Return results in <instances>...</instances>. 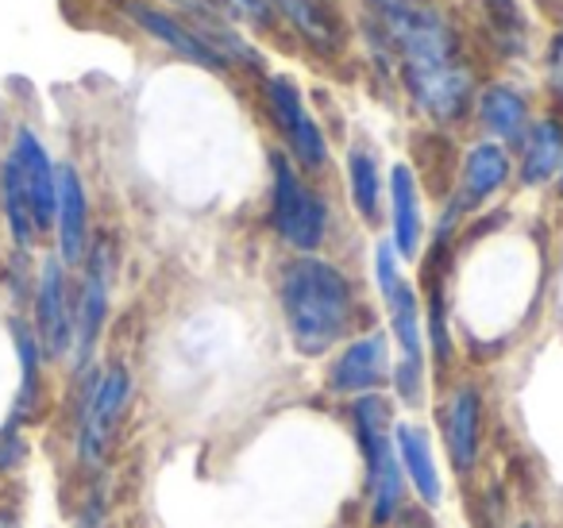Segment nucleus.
<instances>
[{
  "label": "nucleus",
  "instance_id": "obj_1",
  "mask_svg": "<svg viewBox=\"0 0 563 528\" xmlns=\"http://www.w3.org/2000/svg\"><path fill=\"white\" fill-rule=\"evenodd\" d=\"M413 105L437 124L467 117L475 78L452 20L432 0H371Z\"/></svg>",
  "mask_w": 563,
  "mask_h": 528
},
{
  "label": "nucleus",
  "instance_id": "obj_2",
  "mask_svg": "<svg viewBox=\"0 0 563 528\" xmlns=\"http://www.w3.org/2000/svg\"><path fill=\"white\" fill-rule=\"evenodd\" d=\"M278 301L294 348L306 359L329 355L355 320V289L340 266L317 255H298L282 266Z\"/></svg>",
  "mask_w": 563,
  "mask_h": 528
},
{
  "label": "nucleus",
  "instance_id": "obj_3",
  "mask_svg": "<svg viewBox=\"0 0 563 528\" xmlns=\"http://www.w3.org/2000/svg\"><path fill=\"white\" fill-rule=\"evenodd\" d=\"M375 282L378 294H383V305L390 312V336L398 343V359H394V389L398 397L417 409L424 402V312H421V297L417 289L401 278L398 266V251L394 243H378L375 248Z\"/></svg>",
  "mask_w": 563,
  "mask_h": 528
},
{
  "label": "nucleus",
  "instance_id": "obj_4",
  "mask_svg": "<svg viewBox=\"0 0 563 528\" xmlns=\"http://www.w3.org/2000/svg\"><path fill=\"white\" fill-rule=\"evenodd\" d=\"M352 432L367 463L371 528H390L406 505V474L394 455V413L383 394L352 397Z\"/></svg>",
  "mask_w": 563,
  "mask_h": 528
},
{
  "label": "nucleus",
  "instance_id": "obj_5",
  "mask_svg": "<svg viewBox=\"0 0 563 528\" xmlns=\"http://www.w3.org/2000/svg\"><path fill=\"white\" fill-rule=\"evenodd\" d=\"M128 405H132V371L124 363H109L104 371H97L86 386V397H81L78 432H74L78 463L86 471H101L104 459L112 455Z\"/></svg>",
  "mask_w": 563,
  "mask_h": 528
},
{
  "label": "nucleus",
  "instance_id": "obj_6",
  "mask_svg": "<svg viewBox=\"0 0 563 528\" xmlns=\"http://www.w3.org/2000/svg\"><path fill=\"white\" fill-rule=\"evenodd\" d=\"M271 224L282 243H290L301 255L321 251L329 240V201L301 178V170L286 155L271 158Z\"/></svg>",
  "mask_w": 563,
  "mask_h": 528
},
{
  "label": "nucleus",
  "instance_id": "obj_7",
  "mask_svg": "<svg viewBox=\"0 0 563 528\" xmlns=\"http://www.w3.org/2000/svg\"><path fill=\"white\" fill-rule=\"evenodd\" d=\"M112 301V243L101 240L89 248L86 263H81V286L74 294V371H86L97 355L104 320H109Z\"/></svg>",
  "mask_w": 563,
  "mask_h": 528
},
{
  "label": "nucleus",
  "instance_id": "obj_8",
  "mask_svg": "<svg viewBox=\"0 0 563 528\" xmlns=\"http://www.w3.org/2000/svg\"><path fill=\"white\" fill-rule=\"evenodd\" d=\"M266 112H271L274 128L290 147L294 163L309 174H321L329 166V140H324L321 124L313 120V112L306 109V97H301L298 81L286 78V74H274L263 86Z\"/></svg>",
  "mask_w": 563,
  "mask_h": 528
},
{
  "label": "nucleus",
  "instance_id": "obj_9",
  "mask_svg": "<svg viewBox=\"0 0 563 528\" xmlns=\"http://www.w3.org/2000/svg\"><path fill=\"white\" fill-rule=\"evenodd\" d=\"M35 340L43 348V359H70L74 348V289L66 263L58 255H47L35 278Z\"/></svg>",
  "mask_w": 563,
  "mask_h": 528
},
{
  "label": "nucleus",
  "instance_id": "obj_10",
  "mask_svg": "<svg viewBox=\"0 0 563 528\" xmlns=\"http://www.w3.org/2000/svg\"><path fill=\"white\" fill-rule=\"evenodd\" d=\"M394 351L386 332H367L352 340L329 366V389L340 397H367L390 382Z\"/></svg>",
  "mask_w": 563,
  "mask_h": 528
},
{
  "label": "nucleus",
  "instance_id": "obj_11",
  "mask_svg": "<svg viewBox=\"0 0 563 528\" xmlns=\"http://www.w3.org/2000/svg\"><path fill=\"white\" fill-rule=\"evenodd\" d=\"M440 432H444V451L455 474L475 471L478 455H483V389L475 382L452 386L444 409H440Z\"/></svg>",
  "mask_w": 563,
  "mask_h": 528
},
{
  "label": "nucleus",
  "instance_id": "obj_12",
  "mask_svg": "<svg viewBox=\"0 0 563 528\" xmlns=\"http://www.w3.org/2000/svg\"><path fill=\"white\" fill-rule=\"evenodd\" d=\"M9 155H12V163H16L20 178H24V189H27V201H32V217H35L40 235L55 232V194H58L55 158L47 155L43 140L27 124H16Z\"/></svg>",
  "mask_w": 563,
  "mask_h": 528
},
{
  "label": "nucleus",
  "instance_id": "obj_13",
  "mask_svg": "<svg viewBox=\"0 0 563 528\" xmlns=\"http://www.w3.org/2000/svg\"><path fill=\"white\" fill-rule=\"evenodd\" d=\"M509 155L501 143H475L460 163V182H455L452 209H448V224H455L460 217L475 212L483 201H490L501 186L509 182Z\"/></svg>",
  "mask_w": 563,
  "mask_h": 528
},
{
  "label": "nucleus",
  "instance_id": "obj_14",
  "mask_svg": "<svg viewBox=\"0 0 563 528\" xmlns=\"http://www.w3.org/2000/svg\"><path fill=\"white\" fill-rule=\"evenodd\" d=\"M124 16L132 20L135 28H143L151 40H158L163 47H170L174 55L186 58V63H197L201 70H212V74L228 70L224 58H220L217 51H212L209 43H205L201 35L186 24V20L174 16V12L155 9V4H147V0H124Z\"/></svg>",
  "mask_w": 563,
  "mask_h": 528
},
{
  "label": "nucleus",
  "instance_id": "obj_15",
  "mask_svg": "<svg viewBox=\"0 0 563 528\" xmlns=\"http://www.w3.org/2000/svg\"><path fill=\"white\" fill-rule=\"evenodd\" d=\"M55 235L66 266H81L89 255V194L78 166L58 163V194H55Z\"/></svg>",
  "mask_w": 563,
  "mask_h": 528
},
{
  "label": "nucleus",
  "instance_id": "obj_16",
  "mask_svg": "<svg viewBox=\"0 0 563 528\" xmlns=\"http://www.w3.org/2000/svg\"><path fill=\"white\" fill-rule=\"evenodd\" d=\"M394 455L406 474V486H413V494L421 497V505L437 509L444 502V479L437 471V455H432V436L417 420H394Z\"/></svg>",
  "mask_w": 563,
  "mask_h": 528
},
{
  "label": "nucleus",
  "instance_id": "obj_17",
  "mask_svg": "<svg viewBox=\"0 0 563 528\" xmlns=\"http://www.w3.org/2000/svg\"><path fill=\"white\" fill-rule=\"evenodd\" d=\"M390 217H394V251L398 258H417L424 240V217H421V186L417 174L406 163L390 170Z\"/></svg>",
  "mask_w": 563,
  "mask_h": 528
},
{
  "label": "nucleus",
  "instance_id": "obj_18",
  "mask_svg": "<svg viewBox=\"0 0 563 528\" xmlns=\"http://www.w3.org/2000/svg\"><path fill=\"white\" fill-rule=\"evenodd\" d=\"M274 12L290 20L294 32L309 43V47L324 51V55H336L340 43H344V24H340L336 0H271Z\"/></svg>",
  "mask_w": 563,
  "mask_h": 528
},
{
  "label": "nucleus",
  "instance_id": "obj_19",
  "mask_svg": "<svg viewBox=\"0 0 563 528\" xmlns=\"http://www.w3.org/2000/svg\"><path fill=\"white\" fill-rule=\"evenodd\" d=\"M12 343H16V359H20V394H16V409H12V425H24L40 413L43 405V348L35 340V328L24 317H12Z\"/></svg>",
  "mask_w": 563,
  "mask_h": 528
},
{
  "label": "nucleus",
  "instance_id": "obj_20",
  "mask_svg": "<svg viewBox=\"0 0 563 528\" xmlns=\"http://www.w3.org/2000/svg\"><path fill=\"white\" fill-rule=\"evenodd\" d=\"M563 166V124L552 117L529 124L521 140V182L525 186H544Z\"/></svg>",
  "mask_w": 563,
  "mask_h": 528
},
{
  "label": "nucleus",
  "instance_id": "obj_21",
  "mask_svg": "<svg viewBox=\"0 0 563 528\" xmlns=\"http://www.w3.org/2000/svg\"><path fill=\"white\" fill-rule=\"evenodd\" d=\"M478 124L494 135L498 143H521L529 132V105L517 89L509 86H490L478 97Z\"/></svg>",
  "mask_w": 563,
  "mask_h": 528
},
{
  "label": "nucleus",
  "instance_id": "obj_22",
  "mask_svg": "<svg viewBox=\"0 0 563 528\" xmlns=\"http://www.w3.org/2000/svg\"><path fill=\"white\" fill-rule=\"evenodd\" d=\"M0 212H4V224H9V235H12V243H16V251L27 255V251L35 248V240H40V228H35L32 201H27L24 178H20L12 155H4V163H0Z\"/></svg>",
  "mask_w": 563,
  "mask_h": 528
},
{
  "label": "nucleus",
  "instance_id": "obj_23",
  "mask_svg": "<svg viewBox=\"0 0 563 528\" xmlns=\"http://www.w3.org/2000/svg\"><path fill=\"white\" fill-rule=\"evenodd\" d=\"M347 189H352V205L360 209L363 220H378V201H383V174H378V158L367 147L347 151Z\"/></svg>",
  "mask_w": 563,
  "mask_h": 528
},
{
  "label": "nucleus",
  "instance_id": "obj_24",
  "mask_svg": "<svg viewBox=\"0 0 563 528\" xmlns=\"http://www.w3.org/2000/svg\"><path fill=\"white\" fill-rule=\"evenodd\" d=\"M483 16L501 55H517L525 47V20L514 9V0H483Z\"/></svg>",
  "mask_w": 563,
  "mask_h": 528
},
{
  "label": "nucleus",
  "instance_id": "obj_25",
  "mask_svg": "<svg viewBox=\"0 0 563 528\" xmlns=\"http://www.w3.org/2000/svg\"><path fill=\"white\" fill-rule=\"evenodd\" d=\"M424 328H429V343H432V355H437V363L444 366L448 359H452V340H448V320H444V294H440V286H432V297H429V320H424Z\"/></svg>",
  "mask_w": 563,
  "mask_h": 528
},
{
  "label": "nucleus",
  "instance_id": "obj_26",
  "mask_svg": "<svg viewBox=\"0 0 563 528\" xmlns=\"http://www.w3.org/2000/svg\"><path fill=\"white\" fill-rule=\"evenodd\" d=\"M27 459V443L20 440V425H12L0 432V471H16L20 463Z\"/></svg>",
  "mask_w": 563,
  "mask_h": 528
},
{
  "label": "nucleus",
  "instance_id": "obj_27",
  "mask_svg": "<svg viewBox=\"0 0 563 528\" xmlns=\"http://www.w3.org/2000/svg\"><path fill=\"white\" fill-rule=\"evenodd\" d=\"M548 86H552L555 101L563 105V32L552 40V47H548Z\"/></svg>",
  "mask_w": 563,
  "mask_h": 528
},
{
  "label": "nucleus",
  "instance_id": "obj_28",
  "mask_svg": "<svg viewBox=\"0 0 563 528\" xmlns=\"http://www.w3.org/2000/svg\"><path fill=\"white\" fill-rule=\"evenodd\" d=\"M101 525H104V494L101 490H93L78 513V528H101Z\"/></svg>",
  "mask_w": 563,
  "mask_h": 528
},
{
  "label": "nucleus",
  "instance_id": "obj_29",
  "mask_svg": "<svg viewBox=\"0 0 563 528\" xmlns=\"http://www.w3.org/2000/svg\"><path fill=\"white\" fill-rule=\"evenodd\" d=\"M0 528H24V525H20V517L12 509H0Z\"/></svg>",
  "mask_w": 563,
  "mask_h": 528
},
{
  "label": "nucleus",
  "instance_id": "obj_30",
  "mask_svg": "<svg viewBox=\"0 0 563 528\" xmlns=\"http://www.w3.org/2000/svg\"><path fill=\"white\" fill-rule=\"evenodd\" d=\"M517 528H540V525H532V520H525V525H517Z\"/></svg>",
  "mask_w": 563,
  "mask_h": 528
},
{
  "label": "nucleus",
  "instance_id": "obj_31",
  "mask_svg": "<svg viewBox=\"0 0 563 528\" xmlns=\"http://www.w3.org/2000/svg\"><path fill=\"white\" fill-rule=\"evenodd\" d=\"M560 189H563V166H560Z\"/></svg>",
  "mask_w": 563,
  "mask_h": 528
}]
</instances>
